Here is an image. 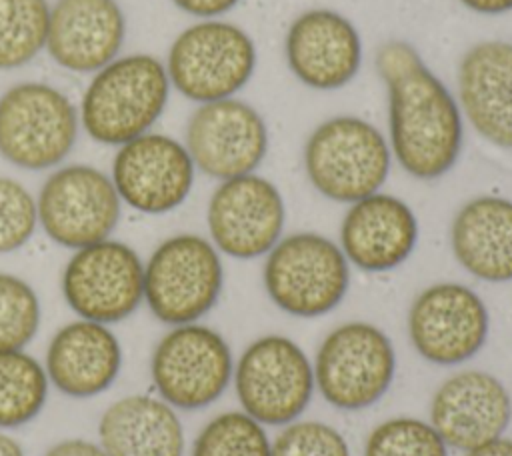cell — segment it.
I'll list each match as a JSON object with an SVG mask.
<instances>
[{"label":"cell","instance_id":"9","mask_svg":"<svg viewBox=\"0 0 512 456\" xmlns=\"http://www.w3.org/2000/svg\"><path fill=\"white\" fill-rule=\"evenodd\" d=\"M256 66L252 38L236 24L202 20L184 28L166 60L170 84L188 100L214 102L242 90Z\"/></svg>","mask_w":512,"mask_h":456},{"label":"cell","instance_id":"36","mask_svg":"<svg viewBox=\"0 0 512 456\" xmlns=\"http://www.w3.org/2000/svg\"><path fill=\"white\" fill-rule=\"evenodd\" d=\"M0 456H24V450L12 436L0 432Z\"/></svg>","mask_w":512,"mask_h":456},{"label":"cell","instance_id":"32","mask_svg":"<svg viewBox=\"0 0 512 456\" xmlns=\"http://www.w3.org/2000/svg\"><path fill=\"white\" fill-rule=\"evenodd\" d=\"M182 12L198 18H216L232 10L240 0H172Z\"/></svg>","mask_w":512,"mask_h":456},{"label":"cell","instance_id":"4","mask_svg":"<svg viewBox=\"0 0 512 456\" xmlns=\"http://www.w3.org/2000/svg\"><path fill=\"white\" fill-rule=\"evenodd\" d=\"M262 280L276 308L296 318H318L344 300L350 268L330 238L296 232L280 238L268 252Z\"/></svg>","mask_w":512,"mask_h":456},{"label":"cell","instance_id":"30","mask_svg":"<svg viewBox=\"0 0 512 456\" xmlns=\"http://www.w3.org/2000/svg\"><path fill=\"white\" fill-rule=\"evenodd\" d=\"M38 224L36 198L14 178L0 176V254L22 248Z\"/></svg>","mask_w":512,"mask_h":456},{"label":"cell","instance_id":"25","mask_svg":"<svg viewBox=\"0 0 512 456\" xmlns=\"http://www.w3.org/2000/svg\"><path fill=\"white\" fill-rule=\"evenodd\" d=\"M48 398L44 366L24 350L0 352V430L32 422Z\"/></svg>","mask_w":512,"mask_h":456},{"label":"cell","instance_id":"10","mask_svg":"<svg viewBox=\"0 0 512 456\" xmlns=\"http://www.w3.org/2000/svg\"><path fill=\"white\" fill-rule=\"evenodd\" d=\"M234 358L228 342L210 326L190 322L172 326L156 344L150 360L152 384L166 404L200 410L228 388Z\"/></svg>","mask_w":512,"mask_h":456},{"label":"cell","instance_id":"8","mask_svg":"<svg viewBox=\"0 0 512 456\" xmlns=\"http://www.w3.org/2000/svg\"><path fill=\"white\" fill-rule=\"evenodd\" d=\"M78 110L46 82H20L0 96V156L22 170H48L76 144Z\"/></svg>","mask_w":512,"mask_h":456},{"label":"cell","instance_id":"26","mask_svg":"<svg viewBox=\"0 0 512 456\" xmlns=\"http://www.w3.org/2000/svg\"><path fill=\"white\" fill-rule=\"evenodd\" d=\"M48 0H0V70L32 62L48 36Z\"/></svg>","mask_w":512,"mask_h":456},{"label":"cell","instance_id":"3","mask_svg":"<svg viewBox=\"0 0 512 456\" xmlns=\"http://www.w3.org/2000/svg\"><path fill=\"white\" fill-rule=\"evenodd\" d=\"M304 168L328 200L358 202L386 182L390 146L376 126L358 116H334L308 136Z\"/></svg>","mask_w":512,"mask_h":456},{"label":"cell","instance_id":"33","mask_svg":"<svg viewBox=\"0 0 512 456\" xmlns=\"http://www.w3.org/2000/svg\"><path fill=\"white\" fill-rule=\"evenodd\" d=\"M44 456H108L100 444L82 440V438H70L54 444L46 450Z\"/></svg>","mask_w":512,"mask_h":456},{"label":"cell","instance_id":"13","mask_svg":"<svg viewBox=\"0 0 512 456\" xmlns=\"http://www.w3.org/2000/svg\"><path fill=\"white\" fill-rule=\"evenodd\" d=\"M490 314L484 300L458 282L424 288L408 310V336L430 364L456 366L474 358L486 344Z\"/></svg>","mask_w":512,"mask_h":456},{"label":"cell","instance_id":"7","mask_svg":"<svg viewBox=\"0 0 512 456\" xmlns=\"http://www.w3.org/2000/svg\"><path fill=\"white\" fill-rule=\"evenodd\" d=\"M234 390L242 410L262 426L300 418L314 394V368L288 336L266 334L250 342L234 364Z\"/></svg>","mask_w":512,"mask_h":456},{"label":"cell","instance_id":"23","mask_svg":"<svg viewBox=\"0 0 512 456\" xmlns=\"http://www.w3.org/2000/svg\"><path fill=\"white\" fill-rule=\"evenodd\" d=\"M450 244L458 264L478 280H512V200L478 196L454 216Z\"/></svg>","mask_w":512,"mask_h":456},{"label":"cell","instance_id":"6","mask_svg":"<svg viewBox=\"0 0 512 456\" xmlns=\"http://www.w3.org/2000/svg\"><path fill=\"white\" fill-rule=\"evenodd\" d=\"M224 268L216 246L198 234H174L144 264V302L154 318L180 326L208 314L222 292Z\"/></svg>","mask_w":512,"mask_h":456},{"label":"cell","instance_id":"22","mask_svg":"<svg viewBox=\"0 0 512 456\" xmlns=\"http://www.w3.org/2000/svg\"><path fill=\"white\" fill-rule=\"evenodd\" d=\"M458 96L474 130L494 146L512 150L510 42H480L464 54L458 68Z\"/></svg>","mask_w":512,"mask_h":456},{"label":"cell","instance_id":"18","mask_svg":"<svg viewBox=\"0 0 512 456\" xmlns=\"http://www.w3.org/2000/svg\"><path fill=\"white\" fill-rule=\"evenodd\" d=\"M292 74L314 90H338L352 82L362 62V40L354 24L326 8L300 14L284 42Z\"/></svg>","mask_w":512,"mask_h":456},{"label":"cell","instance_id":"35","mask_svg":"<svg viewBox=\"0 0 512 456\" xmlns=\"http://www.w3.org/2000/svg\"><path fill=\"white\" fill-rule=\"evenodd\" d=\"M460 2L478 14H504L512 10V0H460Z\"/></svg>","mask_w":512,"mask_h":456},{"label":"cell","instance_id":"27","mask_svg":"<svg viewBox=\"0 0 512 456\" xmlns=\"http://www.w3.org/2000/svg\"><path fill=\"white\" fill-rule=\"evenodd\" d=\"M192 456H270L264 426L244 410H228L204 424Z\"/></svg>","mask_w":512,"mask_h":456},{"label":"cell","instance_id":"11","mask_svg":"<svg viewBox=\"0 0 512 456\" xmlns=\"http://www.w3.org/2000/svg\"><path fill=\"white\" fill-rule=\"evenodd\" d=\"M120 204L108 174L88 164H68L44 180L36 198L38 224L52 242L78 250L110 238Z\"/></svg>","mask_w":512,"mask_h":456},{"label":"cell","instance_id":"29","mask_svg":"<svg viewBox=\"0 0 512 456\" xmlns=\"http://www.w3.org/2000/svg\"><path fill=\"white\" fill-rule=\"evenodd\" d=\"M40 326V302L20 276L0 272V352L24 350Z\"/></svg>","mask_w":512,"mask_h":456},{"label":"cell","instance_id":"21","mask_svg":"<svg viewBox=\"0 0 512 456\" xmlns=\"http://www.w3.org/2000/svg\"><path fill=\"white\" fill-rule=\"evenodd\" d=\"M122 366L116 334L100 322L74 320L62 326L46 348L44 370L64 396L92 398L108 390Z\"/></svg>","mask_w":512,"mask_h":456},{"label":"cell","instance_id":"12","mask_svg":"<svg viewBox=\"0 0 512 456\" xmlns=\"http://www.w3.org/2000/svg\"><path fill=\"white\" fill-rule=\"evenodd\" d=\"M62 294L84 320L120 322L144 300V264L134 248L110 238L78 248L64 266Z\"/></svg>","mask_w":512,"mask_h":456},{"label":"cell","instance_id":"31","mask_svg":"<svg viewBox=\"0 0 512 456\" xmlns=\"http://www.w3.org/2000/svg\"><path fill=\"white\" fill-rule=\"evenodd\" d=\"M270 456H350L346 438L320 420H294L270 442Z\"/></svg>","mask_w":512,"mask_h":456},{"label":"cell","instance_id":"16","mask_svg":"<svg viewBox=\"0 0 512 456\" xmlns=\"http://www.w3.org/2000/svg\"><path fill=\"white\" fill-rule=\"evenodd\" d=\"M194 162L178 140L146 132L122 146L112 160V182L122 202L142 214L178 208L194 184Z\"/></svg>","mask_w":512,"mask_h":456},{"label":"cell","instance_id":"14","mask_svg":"<svg viewBox=\"0 0 512 456\" xmlns=\"http://www.w3.org/2000/svg\"><path fill=\"white\" fill-rule=\"evenodd\" d=\"M284 218L280 190L254 172L222 180L206 210L212 244L238 260L268 254L282 236Z\"/></svg>","mask_w":512,"mask_h":456},{"label":"cell","instance_id":"28","mask_svg":"<svg viewBox=\"0 0 512 456\" xmlns=\"http://www.w3.org/2000/svg\"><path fill=\"white\" fill-rule=\"evenodd\" d=\"M364 456H448V446L430 422L396 416L370 430Z\"/></svg>","mask_w":512,"mask_h":456},{"label":"cell","instance_id":"17","mask_svg":"<svg viewBox=\"0 0 512 456\" xmlns=\"http://www.w3.org/2000/svg\"><path fill=\"white\" fill-rule=\"evenodd\" d=\"M510 418L508 388L484 370L450 374L430 402V424L446 446L462 452L504 436Z\"/></svg>","mask_w":512,"mask_h":456},{"label":"cell","instance_id":"19","mask_svg":"<svg viewBox=\"0 0 512 456\" xmlns=\"http://www.w3.org/2000/svg\"><path fill=\"white\" fill-rule=\"evenodd\" d=\"M126 18L116 0H56L50 6L46 50L70 72H98L118 58Z\"/></svg>","mask_w":512,"mask_h":456},{"label":"cell","instance_id":"20","mask_svg":"<svg viewBox=\"0 0 512 456\" xmlns=\"http://www.w3.org/2000/svg\"><path fill=\"white\" fill-rule=\"evenodd\" d=\"M418 240L412 208L384 192L352 202L340 224V250L364 272H388L404 264Z\"/></svg>","mask_w":512,"mask_h":456},{"label":"cell","instance_id":"34","mask_svg":"<svg viewBox=\"0 0 512 456\" xmlns=\"http://www.w3.org/2000/svg\"><path fill=\"white\" fill-rule=\"evenodd\" d=\"M464 456H512V438L500 436L486 444L468 450Z\"/></svg>","mask_w":512,"mask_h":456},{"label":"cell","instance_id":"2","mask_svg":"<svg viewBox=\"0 0 512 456\" xmlns=\"http://www.w3.org/2000/svg\"><path fill=\"white\" fill-rule=\"evenodd\" d=\"M168 92V72L156 56H118L94 72L82 94L78 118L94 142L122 146L156 124Z\"/></svg>","mask_w":512,"mask_h":456},{"label":"cell","instance_id":"24","mask_svg":"<svg viewBox=\"0 0 512 456\" xmlns=\"http://www.w3.org/2000/svg\"><path fill=\"white\" fill-rule=\"evenodd\" d=\"M108 456H182L184 430L176 410L162 398L130 394L112 402L98 424Z\"/></svg>","mask_w":512,"mask_h":456},{"label":"cell","instance_id":"5","mask_svg":"<svg viewBox=\"0 0 512 456\" xmlns=\"http://www.w3.org/2000/svg\"><path fill=\"white\" fill-rule=\"evenodd\" d=\"M320 396L344 412L366 410L392 386L396 352L388 334L370 322H346L330 330L314 358Z\"/></svg>","mask_w":512,"mask_h":456},{"label":"cell","instance_id":"15","mask_svg":"<svg viewBox=\"0 0 512 456\" xmlns=\"http://www.w3.org/2000/svg\"><path fill=\"white\" fill-rule=\"evenodd\" d=\"M186 150L210 178L252 174L268 152L264 118L246 102L224 98L200 104L186 126Z\"/></svg>","mask_w":512,"mask_h":456},{"label":"cell","instance_id":"1","mask_svg":"<svg viewBox=\"0 0 512 456\" xmlns=\"http://www.w3.org/2000/svg\"><path fill=\"white\" fill-rule=\"evenodd\" d=\"M376 68L388 86L394 158L418 180L444 176L462 150V114L454 96L408 42L380 46Z\"/></svg>","mask_w":512,"mask_h":456}]
</instances>
